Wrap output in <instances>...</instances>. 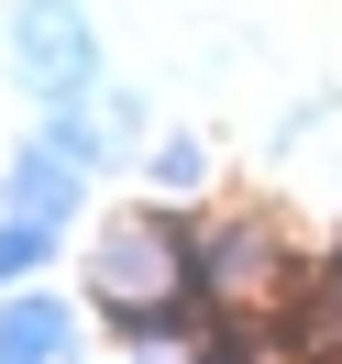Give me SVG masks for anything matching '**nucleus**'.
Returning <instances> with one entry per match:
<instances>
[{"mask_svg":"<svg viewBox=\"0 0 342 364\" xmlns=\"http://www.w3.org/2000/svg\"><path fill=\"white\" fill-rule=\"evenodd\" d=\"M309 265L287 254V232L265 210H188V298L210 320H287Z\"/></svg>","mask_w":342,"mask_h":364,"instance_id":"obj_1","label":"nucleus"},{"mask_svg":"<svg viewBox=\"0 0 342 364\" xmlns=\"http://www.w3.org/2000/svg\"><path fill=\"white\" fill-rule=\"evenodd\" d=\"M89 298H100L111 320L177 309V298H188V210H177V199L111 210V221L89 232Z\"/></svg>","mask_w":342,"mask_h":364,"instance_id":"obj_2","label":"nucleus"},{"mask_svg":"<svg viewBox=\"0 0 342 364\" xmlns=\"http://www.w3.org/2000/svg\"><path fill=\"white\" fill-rule=\"evenodd\" d=\"M0 55H11V77H23V100H33V111H78V100H100V89H111L89 0H11Z\"/></svg>","mask_w":342,"mask_h":364,"instance_id":"obj_3","label":"nucleus"},{"mask_svg":"<svg viewBox=\"0 0 342 364\" xmlns=\"http://www.w3.org/2000/svg\"><path fill=\"white\" fill-rule=\"evenodd\" d=\"M78 210H89V166H78L67 144L23 133V144H11V166H0V221H45V232H67Z\"/></svg>","mask_w":342,"mask_h":364,"instance_id":"obj_4","label":"nucleus"},{"mask_svg":"<svg viewBox=\"0 0 342 364\" xmlns=\"http://www.w3.org/2000/svg\"><path fill=\"white\" fill-rule=\"evenodd\" d=\"M89 342V309L67 287H11L0 298V364H78Z\"/></svg>","mask_w":342,"mask_h":364,"instance_id":"obj_5","label":"nucleus"},{"mask_svg":"<svg viewBox=\"0 0 342 364\" xmlns=\"http://www.w3.org/2000/svg\"><path fill=\"white\" fill-rule=\"evenodd\" d=\"M111 331H122V364H210V331H221V320H210L199 298H177V309L111 320Z\"/></svg>","mask_w":342,"mask_h":364,"instance_id":"obj_6","label":"nucleus"},{"mask_svg":"<svg viewBox=\"0 0 342 364\" xmlns=\"http://www.w3.org/2000/svg\"><path fill=\"white\" fill-rule=\"evenodd\" d=\"M144 188L188 210V199L210 188V144H199V133H155V144H144Z\"/></svg>","mask_w":342,"mask_h":364,"instance_id":"obj_7","label":"nucleus"},{"mask_svg":"<svg viewBox=\"0 0 342 364\" xmlns=\"http://www.w3.org/2000/svg\"><path fill=\"white\" fill-rule=\"evenodd\" d=\"M55 254H67V232H45V221H0V298H11V287H45Z\"/></svg>","mask_w":342,"mask_h":364,"instance_id":"obj_8","label":"nucleus"},{"mask_svg":"<svg viewBox=\"0 0 342 364\" xmlns=\"http://www.w3.org/2000/svg\"><path fill=\"white\" fill-rule=\"evenodd\" d=\"M210 364H298V342H287V320H221Z\"/></svg>","mask_w":342,"mask_h":364,"instance_id":"obj_9","label":"nucleus"},{"mask_svg":"<svg viewBox=\"0 0 342 364\" xmlns=\"http://www.w3.org/2000/svg\"><path fill=\"white\" fill-rule=\"evenodd\" d=\"M100 122H111L122 144H155V133H144V89H100Z\"/></svg>","mask_w":342,"mask_h":364,"instance_id":"obj_10","label":"nucleus"}]
</instances>
